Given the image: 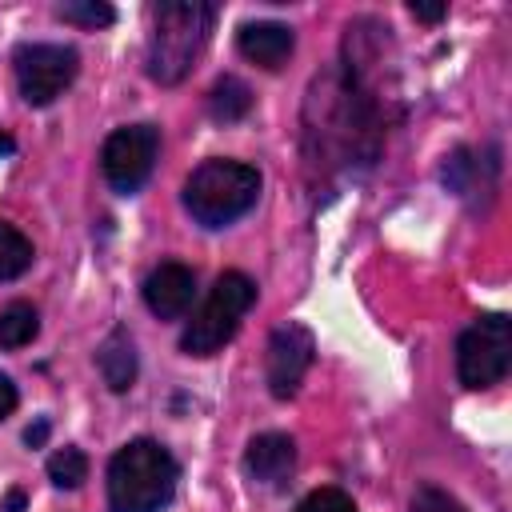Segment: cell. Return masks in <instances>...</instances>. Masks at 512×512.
Returning <instances> with one entry per match:
<instances>
[{
    "mask_svg": "<svg viewBox=\"0 0 512 512\" xmlns=\"http://www.w3.org/2000/svg\"><path fill=\"white\" fill-rule=\"evenodd\" d=\"M252 304H256V284L244 272H224L212 284L200 312L188 320V328L180 336V348L188 356H212L216 348H224L236 336V328H240V320Z\"/></svg>",
    "mask_w": 512,
    "mask_h": 512,
    "instance_id": "cell-4",
    "label": "cell"
},
{
    "mask_svg": "<svg viewBox=\"0 0 512 512\" xmlns=\"http://www.w3.org/2000/svg\"><path fill=\"white\" fill-rule=\"evenodd\" d=\"M244 468L260 484H284L292 476V468H296V444L288 436H280V432H264V436H256L248 444Z\"/></svg>",
    "mask_w": 512,
    "mask_h": 512,
    "instance_id": "cell-10",
    "label": "cell"
},
{
    "mask_svg": "<svg viewBox=\"0 0 512 512\" xmlns=\"http://www.w3.org/2000/svg\"><path fill=\"white\" fill-rule=\"evenodd\" d=\"M44 436H48V424H44V420H40L36 428H28V432H24V440H28V444H44Z\"/></svg>",
    "mask_w": 512,
    "mask_h": 512,
    "instance_id": "cell-23",
    "label": "cell"
},
{
    "mask_svg": "<svg viewBox=\"0 0 512 512\" xmlns=\"http://www.w3.org/2000/svg\"><path fill=\"white\" fill-rule=\"evenodd\" d=\"M296 512H356V504L340 488H316L296 504Z\"/></svg>",
    "mask_w": 512,
    "mask_h": 512,
    "instance_id": "cell-18",
    "label": "cell"
},
{
    "mask_svg": "<svg viewBox=\"0 0 512 512\" xmlns=\"http://www.w3.org/2000/svg\"><path fill=\"white\" fill-rule=\"evenodd\" d=\"M96 364H100V376L112 392H128L132 380H136V352H132V340L128 332H112L100 352H96Z\"/></svg>",
    "mask_w": 512,
    "mask_h": 512,
    "instance_id": "cell-12",
    "label": "cell"
},
{
    "mask_svg": "<svg viewBox=\"0 0 512 512\" xmlns=\"http://www.w3.org/2000/svg\"><path fill=\"white\" fill-rule=\"evenodd\" d=\"M192 296H196V276H192V268H184V264H176V260L152 268L148 280H144V304H148L160 320L184 316L188 304H192Z\"/></svg>",
    "mask_w": 512,
    "mask_h": 512,
    "instance_id": "cell-9",
    "label": "cell"
},
{
    "mask_svg": "<svg viewBox=\"0 0 512 512\" xmlns=\"http://www.w3.org/2000/svg\"><path fill=\"white\" fill-rule=\"evenodd\" d=\"M312 352H316V344H312V332L304 324L288 320V324H280L272 332L264 372H268V388H272L276 400L296 396V388H300V380H304V372L312 364Z\"/></svg>",
    "mask_w": 512,
    "mask_h": 512,
    "instance_id": "cell-8",
    "label": "cell"
},
{
    "mask_svg": "<svg viewBox=\"0 0 512 512\" xmlns=\"http://www.w3.org/2000/svg\"><path fill=\"white\" fill-rule=\"evenodd\" d=\"M12 408H16V384H12V380L0 372V420H4Z\"/></svg>",
    "mask_w": 512,
    "mask_h": 512,
    "instance_id": "cell-20",
    "label": "cell"
},
{
    "mask_svg": "<svg viewBox=\"0 0 512 512\" xmlns=\"http://www.w3.org/2000/svg\"><path fill=\"white\" fill-rule=\"evenodd\" d=\"M512 364V324L508 316H480L472 328H464L456 344V372L468 388H492L508 376Z\"/></svg>",
    "mask_w": 512,
    "mask_h": 512,
    "instance_id": "cell-5",
    "label": "cell"
},
{
    "mask_svg": "<svg viewBox=\"0 0 512 512\" xmlns=\"http://www.w3.org/2000/svg\"><path fill=\"white\" fill-rule=\"evenodd\" d=\"M408 8H412V16H416V20H428V24H432V20H440V16L448 12L444 4H420V0H412Z\"/></svg>",
    "mask_w": 512,
    "mask_h": 512,
    "instance_id": "cell-21",
    "label": "cell"
},
{
    "mask_svg": "<svg viewBox=\"0 0 512 512\" xmlns=\"http://www.w3.org/2000/svg\"><path fill=\"white\" fill-rule=\"evenodd\" d=\"M48 480L56 488H80L88 480V456L80 448H60L48 456Z\"/></svg>",
    "mask_w": 512,
    "mask_h": 512,
    "instance_id": "cell-16",
    "label": "cell"
},
{
    "mask_svg": "<svg viewBox=\"0 0 512 512\" xmlns=\"http://www.w3.org/2000/svg\"><path fill=\"white\" fill-rule=\"evenodd\" d=\"M36 332H40V316L32 304L16 300L0 312V348H24Z\"/></svg>",
    "mask_w": 512,
    "mask_h": 512,
    "instance_id": "cell-14",
    "label": "cell"
},
{
    "mask_svg": "<svg viewBox=\"0 0 512 512\" xmlns=\"http://www.w3.org/2000/svg\"><path fill=\"white\" fill-rule=\"evenodd\" d=\"M4 512H24V492H20V488H12V492H8Z\"/></svg>",
    "mask_w": 512,
    "mask_h": 512,
    "instance_id": "cell-22",
    "label": "cell"
},
{
    "mask_svg": "<svg viewBox=\"0 0 512 512\" xmlns=\"http://www.w3.org/2000/svg\"><path fill=\"white\" fill-rule=\"evenodd\" d=\"M16 84L28 104H52L76 76V52L64 44H20L16 48Z\"/></svg>",
    "mask_w": 512,
    "mask_h": 512,
    "instance_id": "cell-7",
    "label": "cell"
},
{
    "mask_svg": "<svg viewBox=\"0 0 512 512\" xmlns=\"http://www.w3.org/2000/svg\"><path fill=\"white\" fill-rule=\"evenodd\" d=\"M32 240L20 232V228H12V224H4L0 220V280H16V276H24L28 272V264H32Z\"/></svg>",
    "mask_w": 512,
    "mask_h": 512,
    "instance_id": "cell-15",
    "label": "cell"
},
{
    "mask_svg": "<svg viewBox=\"0 0 512 512\" xmlns=\"http://www.w3.org/2000/svg\"><path fill=\"white\" fill-rule=\"evenodd\" d=\"M260 196V172L240 160H204L184 184V208L204 228L240 220Z\"/></svg>",
    "mask_w": 512,
    "mask_h": 512,
    "instance_id": "cell-3",
    "label": "cell"
},
{
    "mask_svg": "<svg viewBox=\"0 0 512 512\" xmlns=\"http://www.w3.org/2000/svg\"><path fill=\"white\" fill-rule=\"evenodd\" d=\"M236 44H240V52H244L252 64H260V68H280V64L292 56L296 36H292L288 24L260 20V24H244Z\"/></svg>",
    "mask_w": 512,
    "mask_h": 512,
    "instance_id": "cell-11",
    "label": "cell"
},
{
    "mask_svg": "<svg viewBox=\"0 0 512 512\" xmlns=\"http://www.w3.org/2000/svg\"><path fill=\"white\" fill-rule=\"evenodd\" d=\"M56 12H60V20L80 24V28H104V24L116 20V12L108 4H100V0H72V4H60Z\"/></svg>",
    "mask_w": 512,
    "mask_h": 512,
    "instance_id": "cell-17",
    "label": "cell"
},
{
    "mask_svg": "<svg viewBox=\"0 0 512 512\" xmlns=\"http://www.w3.org/2000/svg\"><path fill=\"white\" fill-rule=\"evenodd\" d=\"M8 152H16V140H12V136L0 128V156H8Z\"/></svg>",
    "mask_w": 512,
    "mask_h": 512,
    "instance_id": "cell-24",
    "label": "cell"
},
{
    "mask_svg": "<svg viewBox=\"0 0 512 512\" xmlns=\"http://www.w3.org/2000/svg\"><path fill=\"white\" fill-rule=\"evenodd\" d=\"M176 492V460L156 440L124 444L108 464L112 512H160Z\"/></svg>",
    "mask_w": 512,
    "mask_h": 512,
    "instance_id": "cell-2",
    "label": "cell"
},
{
    "mask_svg": "<svg viewBox=\"0 0 512 512\" xmlns=\"http://www.w3.org/2000/svg\"><path fill=\"white\" fill-rule=\"evenodd\" d=\"M156 152H160V132H156L152 124L116 128V132L104 140V152H100L104 180H108L116 192H124V196L136 192V188L152 176Z\"/></svg>",
    "mask_w": 512,
    "mask_h": 512,
    "instance_id": "cell-6",
    "label": "cell"
},
{
    "mask_svg": "<svg viewBox=\"0 0 512 512\" xmlns=\"http://www.w3.org/2000/svg\"><path fill=\"white\" fill-rule=\"evenodd\" d=\"M216 20V8L204 0H164L152 12V36H148V76L156 84H180L200 56L208 28Z\"/></svg>",
    "mask_w": 512,
    "mask_h": 512,
    "instance_id": "cell-1",
    "label": "cell"
},
{
    "mask_svg": "<svg viewBox=\"0 0 512 512\" xmlns=\"http://www.w3.org/2000/svg\"><path fill=\"white\" fill-rule=\"evenodd\" d=\"M248 108H252V92H248V84H244V80L224 76V80H216V84H212V92H208V112H212V120L232 124V120L248 116Z\"/></svg>",
    "mask_w": 512,
    "mask_h": 512,
    "instance_id": "cell-13",
    "label": "cell"
},
{
    "mask_svg": "<svg viewBox=\"0 0 512 512\" xmlns=\"http://www.w3.org/2000/svg\"><path fill=\"white\" fill-rule=\"evenodd\" d=\"M412 512H464L456 496H448L444 488H420L412 496Z\"/></svg>",
    "mask_w": 512,
    "mask_h": 512,
    "instance_id": "cell-19",
    "label": "cell"
}]
</instances>
